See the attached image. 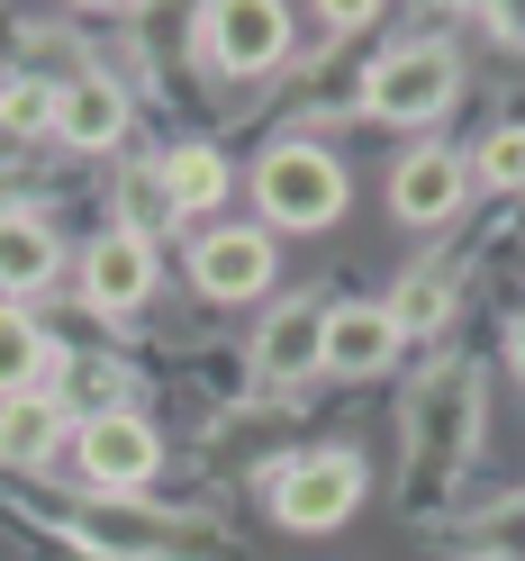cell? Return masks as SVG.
<instances>
[{"instance_id":"6da1fadb","label":"cell","mask_w":525,"mask_h":561,"mask_svg":"<svg viewBox=\"0 0 525 561\" xmlns=\"http://www.w3.org/2000/svg\"><path fill=\"white\" fill-rule=\"evenodd\" d=\"M453 100H463V64L435 37H408L363 73V118H380V127H435Z\"/></svg>"},{"instance_id":"7a4b0ae2","label":"cell","mask_w":525,"mask_h":561,"mask_svg":"<svg viewBox=\"0 0 525 561\" xmlns=\"http://www.w3.org/2000/svg\"><path fill=\"white\" fill-rule=\"evenodd\" d=\"M254 208L282 236H318L344 218V163L327 146H308V136H290V146H272L254 163Z\"/></svg>"},{"instance_id":"3957f363","label":"cell","mask_w":525,"mask_h":561,"mask_svg":"<svg viewBox=\"0 0 525 561\" xmlns=\"http://www.w3.org/2000/svg\"><path fill=\"white\" fill-rule=\"evenodd\" d=\"M354 507H363V453H299L272 471V516L290 535H335Z\"/></svg>"},{"instance_id":"277c9868","label":"cell","mask_w":525,"mask_h":561,"mask_svg":"<svg viewBox=\"0 0 525 561\" xmlns=\"http://www.w3.org/2000/svg\"><path fill=\"white\" fill-rule=\"evenodd\" d=\"M199 55L218 64V73H272V64L290 55V10L282 0H208L199 10Z\"/></svg>"},{"instance_id":"5b68a950","label":"cell","mask_w":525,"mask_h":561,"mask_svg":"<svg viewBox=\"0 0 525 561\" xmlns=\"http://www.w3.org/2000/svg\"><path fill=\"white\" fill-rule=\"evenodd\" d=\"M73 471H82V489H118V499H127V489H146L163 471V435L136 408L91 416V426H73Z\"/></svg>"},{"instance_id":"8992f818","label":"cell","mask_w":525,"mask_h":561,"mask_svg":"<svg viewBox=\"0 0 525 561\" xmlns=\"http://www.w3.org/2000/svg\"><path fill=\"white\" fill-rule=\"evenodd\" d=\"M73 280H82V299L100 308V318H136V308H146V290H155V244L127 236V227H110V236L82 244Z\"/></svg>"},{"instance_id":"52a82bcc","label":"cell","mask_w":525,"mask_h":561,"mask_svg":"<svg viewBox=\"0 0 525 561\" xmlns=\"http://www.w3.org/2000/svg\"><path fill=\"white\" fill-rule=\"evenodd\" d=\"M191 280H199V299H218V308L263 299V290H272V236H263V227L199 236V244H191Z\"/></svg>"},{"instance_id":"ba28073f","label":"cell","mask_w":525,"mask_h":561,"mask_svg":"<svg viewBox=\"0 0 525 561\" xmlns=\"http://www.w3.org/2000/svg\"><path fill=\"white\" fill-rule=\"evenodd\" d=\"M463 199H471V163L453 154V146H408L399 172H390V208L408 227H444V218H463Z\"/></svg>"},{"instance_id":"9c48e42d","label":"cell","mask_w":525,"mask_h":561,"mask_svg":"<svg viewBox=\"0 0 525 561\" xmlns=\"http://www.w3.org/2000/svg\"><path fill=\"white\" fill-rule=\"evenodd\" d=\"M399 327H390V308L380 299H344V308H327V363L318 371H335V380H372V371H390L399 363Z\"/></svg>"},{"instance_id":"30bf717a","label":"cell","mask_w":525,"mask_h":561,"mask_svg":"<svg viewBox=\"0 0 525 561\" xmlns=\"http://www.w3.org/2000/svg\"><path fill=\"white\" fill-rule=\"evenodd\" d=\"M55 272H64V236L37 208H0V299L27 308L37 290H55Z\"/></svg>"},{"instance_id":"8fae6325","label":"cell","mask_w":525,"mask_h":561,"mask_svg":"<svg viewBox=\"0 0 525 561\" xmlns=\"http://www.w3.org/2000/svg\"><path fill=\"white\" fill-rule=\"evenodd\" d=\"M127 136V91L110 73H73L55 91V146H73V154H110Z\"/></svg>"},{"instance_id":"7c38bea8","label":"cell","mask_w":525,"mask_h":561,"mask_svg":"<svg viewBox=\"0 0 525 561\" xmlns=\"http://www.w3.org/2000/svg\"><path fill=\"white\" fill-rule=\"evenodd\" d=\"M463 453H471V380L444 371L426 408H416V489H435L444 462H463Z\"/></svg>"},{"instance_id":"4fadbf2b","label":"cell","mask_w":525,"mask_h":561,"mask_svg":"<svg viewBox=\"0 0 525 561\" xmlns=\"http://www.w3.org/2000/svg\"><path fill=\"white\" fill-rule=\"evenodd\" d=\"M64 444H73V408H64L55 390H27V399H10V408H0V462H10V471L55 462Z\"/></svg>"},{"instance_id":"5bb4252c","label":"cell","mask_w":525,"mask_h":561,"mask_svg":"<svg viewBox=\"0 0 525 561\" xmlns=\"http://www.w3.org/2000/svg\"><path fill=\"white\" fill-rule=\"evenodd\" d=\"M254 363H263V380H308L327 363V308H308V299L272 308L263 335H254Z\"/></svg>"},{"instance_id":"9a60e30c","label":"cell","mask_w":525,"mask_h":561,"mask_svg":"<svg viewBox=\"0 0 525 561\" xmlns=\"http://www.w3.org/2000/svg\"><path fill=\"white\" fill-rule=\"evenodd\" d=\"M55 363H64V354L46 344V327L27 318V308L0 299V408L27 399V390H46V371H55Z\"/></svg>"},{"instance_id":"2e32d148","label":"cell","mask_w":525,"mask_h":561,"mask_svg":"<svg viewBox=\"0 0 525 561\" xmlns=\"http://www.w3.org/2000/svg\"><path fill=\"white\" fill-rule=\"evenodd\" d=\"M163 191H172V218H208L227 199V154L218 146H163Z\"/></svg>"},{"instance_id":"e0dca14e","label":"cell","mask_w":525,"mask_h":561,"mask_svg":"<svg viewBox=\"0 0 525 561\" xmlns=\"http://www.w3.org/2000/svg\"><path fill=\"white\" fill-rule=\"evenodd\" d=\"M380 308H390L399 335H435V327H453V272H408Z\"/></svg>"},{"instance_id":"ac0fdd59","label":"cell","mask_w":525,"mask_h":561,"mask_svg":"<svg viewBox=\"0 0 525 561\" xmlns=\"http://www.w3.org/2000/svg\"><path fill=\"white\" fill-rule=\"evenodd\" d=\"M64 408H73V426L118 416V408H127V371H118V363H73V371H64Z\"/></svg>"},{"instance_id":"d6986e66","label":"cell","mask_w":525,"mask_h":561,"mask_svg":"<svg viewBox=\"0 0 525 561\" xmlns=\"http://www.w3.org/2000/svg\"><path fill=\"white\" fill-rule=\"evenodd\" d=\"M118 227H127V236H146V244H155V227H172V191H163V163H136L127 182H118Z\"/></svg>"},{"instance_id":"ffe728a7","label":"cell","mask_w":525,"mask_h":561,"mask_svg":"<svg viewBox=\"0 0 525 561\" xmlns=\"http://www.w3.org/2000/svg\"><path fill=\"white\" fill-rule=\"evenodd\" d=\"M471 182H489V191H516V199H525V127H489V136H480Z\"/></svg>"},{"instance_id":"44dd1931","label":"cell","mask_w":525,"mask_h":561,"mask_svg":"<svg viewBox=\"0 0 525 561\" xmlns=\"http://www.w3.org/2000/svg\"><path fill=\"white\" fill-rule=\"evenodd\" d=\"M55 91H64V82H37V73H19L10 91H0V118H10L19 136H55Z\"/></svg>"},{"instance_id":"7402d4cb","label":"cell","mask_w":525,"mask_h":561,"mask_svg":"<svg viewBox=\"0 0 525 561\" xmlns=\"http://www.w3.org/2000/svg\"><path fill=\"white\" fill-rule=\"evenodd\" d=\"M489 27H499L507 46H525V0H499V10H489Z\"/></svg>"},{"instance_id":"603a6c76","label":"cell","mask_w":525,"mask_h":561,"mask_svg":"<svg viewBox=\"0 0 525 561\" xmlns=\"http://www.w3.org/2000/svg\"><path fill=\"white\" fill-rule=\"evenodd\" d=\"M19 154H27V136H19V127H10V118H0V172H10V163H19Z\"/></svg>"},{"instance_id":"cb8c5ba5","label":"cell","mask_w":525,"mask_h":561,"mask_svg":"<svg viewBox=\"0 0 525 561\" xmlns=\"http://www.w3.org/2000/svg\"><path fill=\"white\" fill-rule=\"evenodd\" d=\"M507 363H516V380H525V318L507 327Z\"/></svg>"}]
</instances>
